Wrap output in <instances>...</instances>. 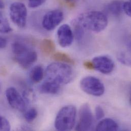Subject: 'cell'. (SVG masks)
<instances>
[{"label":"cell","mask_w":131,"mask_h":131,"mask_svg":"<svg viewBox=\"0 0 131 131\" xmlns=\"http://www.w3.org/2000/svg\"><path fill=\"white\" fill-rule=\"evenodd\" d=\"M63 18V13L61 10L55 9L50 11L43 16L42 27L47 31L53 30L62 22Z\"/></svg>","instance_id":"9"},{"label":"cell","mask_w":131,"mask_h":131,"mask_svg":"<svg viewBox=\"0 0 131 131\" xmlns=\"http://www.w3.org/2000/svg\"><path fill=\"white\" fill-rule=\"evenodd\" d=\"M37 116V111L34 108H32L27 111L24 115L25 120L29 123L33 122Z\"/></svg>","instance_id":"20"},{"label":"cell","mask_w":131,"mask_h":131,"mask_svg":"<svg viewBox=\"0 0 131 131\" xmlns=\"http://www.w3.org/2000/svg\"><path fill=\"white\" fill-rule=\"evenodd\" d=\"M57 39L60 46L63 48L70 46L73 40V34L67 24L60 27L57 31Z\"/></svg>","instance_id":"11"},{"label":"cell","mask_w":131,"mask_h":131,"mask_svg":"<svg viewBox=\"0 0 131 131\" xmlns=\"http://www.w3.org/2000/svg\"><path fill=\"white\" fill-rule=\"evenodd\" d=\"M94 69L104 74H109L112 72L114 68L113 61L107 56H99L95 57L92 60Z\"/></svg>","instance_id":"10"},{"label":"cell","mask_w":131,"mask_h":131,"mask_svg":"<svg viewBox=\"0 0 131 131\" xmlns=\"http://www.w3.org/2000/svg\"><path fill=\"white\" fill-rule=\"evenodd\" d=\"M124 2L121 0H115L106 6L107 11L113 16H118L121 15L123 11V5Z\"/></svg>","instance_id":"14"},{"label":"cell","mask_w":131,"mask_h":131,"mask_svg":"<svg viewBox=\"0 0 131 131\" xmlns=\"http://www.w3.org/2000/svg\"><path fill=\"white\" fill-rule=\"evenodd\" d=\"M62 4L69 8H74L80 0H60Z\"/></svg>","instance_id":"22"},{"label":"cell","mask_w":131,"mask_h":131,"mask_svg":"<svg viewBox=\"0 0 131 131\" xmlns=\"http://www.w3.org/2000/svg\"><path fill=\"white\" fill-rule=\"evenodd\" d=\"M53 59L57 62L65 63L70 64H74V60L67 54L62 52H57L53 54Z\"/></svg>","instance_id":"17"},{"label":"cell","mask_w":131,"mask_h":131,"mask_svg":"<svg viewBox=\"0 0 131 131\" xmlns=\"http://www.w3.org/2000/svg\"><path fill=\"white\" fill-rule=\"evenodd\" d=\"M12 50L15 61L24 69L29 68L37 59L36 51L21 41L13 42Z\"/></svg>","instance_id":"3"},{"label":"cell","mask_w":131,"mask_h":131,"mask_svg":"<svg viewBox=\"0 0 131 131\" xmlns=\"http://www.w3.org/2000/svg\"><path fill=\"white\" fill-rule=\"evenodd\" d=\"M83 66L85 68L88 70H93L94 69V66L92 61H86L84 62Z\"/></svg>","instance_id":"27"},{"label":"cell","mask_w":131,"mask_h":131,"mask_svg":"<svg viewBox=\"0 0 131 131\" xmlns=\"http://www.w3.org/2000/svg\"><path fill=\"white\" fill-rule=\"evenodd\" d=\"M9 15L13 23L20 28L26 27L27 18V9L23 3L15 2L9 7Z\"/></svg>","instance_id":"6"},{"label":"cell","mask_w":131,"mask_h":131,"mask_svg":"<svg viewBox=\"0 0 131 131\" xmlns=\"http://www.w3.org/2000/svg\"><path fill=\"white\" fill-rule=\"evenodd\" d=\"M119 129L117 123L111 118L102 120L97 125L96 130L99 131H116Z\"/></svg>","instance_id":"12"},{"label":"cell","mask_w":131,"mask_h":131,"mask_svg":"<svg viewBox=\"0 0 131 131\" xmlns=\"http://www.w3.org/2000/svg\"><path fill=\"white\" fill-rule=\"evenodd\" d=\"M40 50L45 56L51 55L55 50V45L54 41L50 39H44L40 44Z\"/></svg>","instance_id":"15"},{"label":"cell","mask_w":131,"mask_h":131,"mask_svg":"<svg viewBox=\"0 0 131 131\" xmlns=\"http://www.w3.org/2000/svg\"><path fill=\"white\" fill-rule=\"evenodd\" d=\"M73 28L76 39L78 41H80L84 35V28L76 20L74 22Z\"/></svg>","instance_id":"19"},{"label":"cell","mask_w":131,"mask_h":131,"mask_svg":"<svg viewBox=\"0 0 131 131\" xmlns=\"http://www.w3.org/2000/svg\"><path fill=\"white\" fill-rule=\"evenodd\" d=\"M77 115V110L74 106L68 105L58 112L55 121V127L58 131H69L73 128Z\"/></svg>","instance_id":"4"},{"label":"cell","mask_w":131,"mask_h":131,"mask_svg":"<svg viewBox=\"0 0 131 131\" xmlns=\"http://www.w3.org/2000/svg\"><path fill=\"white\" fill-rule=\"evenodd\" d=\"M12 29L3 13L0 11V33L7 34L11 32Z\"/></svg>","instance_id":"18"},{"label":"cell","mask_w":131,"mask_h":131,"mask_svg":"<svg viewBox=\"0 0 131 131\" xmlns=\"http://www.w3.org/2000/svg\"><path fill=\"white\" fill-rule=\"evenodd\" d=\"M93 124V117L89 105H83L79 111V119L75 128L76 131L90 130Z\"/></svg>","instance_id":"7"},{"label":"cell","mask_w":131,"mask_h":131,"mask_svg":"<svg viewBox=\"0 0 131 131\" xmlns=\"http://www.w3.org/2000/svg\"><path fill=\"white\" fill-rule=\"evenodd\" d=\"M7 45V40L2 37L0 36V49H4L6 48Z\"/></svg>","instance_id":"28"},{"label":"cell","mask_w":131,"mask_h":131,"mask_svg":"<svg viewBox=\"0 0 131 131\" xmlns=\"http://www.w3.org/2000/svg\"><path fill=\"white\" fill-rule=\"evenodd\" d=\"M118 59L121 62H122L123 64L127 65V66H130L131 64V61L130 59L126 56V55L122 53H121L118 56Z\"/></svg>","instance_id":"26"},{"label":"cell","mask_w":131,"mask_h":131,"mask_svg":"<svg viewBox=\"0 0 131 131\" xmlns=\"http://www.w3.org/2000/svg\"><path fill=\"white\" fill-rule=\"evenodd\" d=\"M5 7V4L3 0H0V9H3Z\"/></svg>","instance_id":"29"},{"label":"cell","mask_w":131,"mask_h":131,"mask_svg":"<svg viewBox=\"0 0 131 131\" xmlns=\"http://www.w3.org/2000/svg\"><path fill=\"white\" fill-rule=\"evenodd\" d=\"M44 70L42 66H34L30 72V78L32 82L37 83L40 82L44 76Z\"/></svg>","instance_id":"16"},{"label":"cell","mask_w":131,"mask_h":131,"mask_svg":"<svg viewBox=\"0 0 131 131\" xmlns=\"http://www.w3.org/2000/svg\"><path fill=\"white\" fill-rule=\"evenodd\" d=\"M131 0H128L124 2L123 5V11L129 16H131Z\"/></svg>","instance_id":"25"},{"label":"cell","mask_w":131,"mask_h":131,"mask_svg":"<svg viewBox=\"0 0 131 131\" xmlns=\"http://www.w3.org/2000/svg\"><path fill=\"white\" fill-rule=\"evenodd\" d=\"M5 94L9 105L13 109L21 112L26 110V101L15 88L11 87L7 88Z\"/></svg>","instance_id":"8"},{"label":"cell","mask_w":131,"mask_h":131,"mask_svg":"<svg viewBox=\"0 0 131 131\" xmlns=\"http://www.w3.org/2000/svg\"><path fill=\"white\" fill-rule=\"evenodd\" d=\"M81 89L85 93L95 96H101L105 92L103 83L97 78L88 76L83 78L80 82Z\"/></svg>","instance_id":"5"},{"label":"cell","mask_w":131,"mask_h":131,"mask_svg":"<svg viewBox=\"0 0 131 131\" xmlns=\"http://www.w3.org/2000/svg\"><path fill=\"white\" fill-rule=\"evenodd\" d=\"M46 0H28V4L30 8H35L42 5Z\"/></svg>","instance_id":"23"},{"label":"cell","mask_w":131,"mask_h":131,"mask_svg":"<svg viewBox=\"0 0 131 131\" xmlns=\"http://www.w3.org/2000/svg\"><path fill=\"white\" fill-rule=\"evenodd\" d=\"M11 126L9 121L5 117L0 116V131H10Z\"/></svg>","instance_id":"21"},{"label":"cell","mask_w":131,"mask_h":131,"mask_svg":"<svg viewBox=\"0 0 131 131\" xmlns=\"http://www.w3.org/2000/svg\"><path fill=\"white\" fill-rule=\"evenodd\" d=\"M74 73L70 66L61 62H54L47 67L45 71L46 80L62 86L70 82Z\"/></svg>","instance_id":"1"},{"label":"cell","mask_w":131,"mask_h":131,"mask_svg":"<svg viewBox=\"0 0 131 131\" xmlns=\"http://www.w3.org/2000/svg\"><path fill=\"white\" fill-rule=\"evenodd\" d=\"M61 86L45 80L40 86V91L42 93L55 94L59 93Z\"/></svg>","instance_id":"13"},{"label":"cell","mask_w":131,"mask_h":131,"mask_svg":"<svg viewBox=\"0 0 131 131\" xmlns=\"http://www.w3.org/2000/svg\"><path fill=\"white\" fill-rule=\"evenodd\" d=\"M0 88H1V84H0Z\"/></svg>","instance_id":"30"},{"label":"cell","mask_w":131,"mask_h":131,"mask_svg":"<svg viewBox=\"0 0 131 131\" xmlns=\"http://www.w3.org/2000/svg\"><path fill=\"white\" fill-rule=\"evenodd\" d=\"M95 117L97 120L103 119L105 116V113L103 108L100 106H97L95 109Z\"/></svg>","instance_id":"24"},{"label":"cell","mask_w":131,"mask_h":131,"mask_svg":"<svg viewBox=\"0 0 131 131\" xmlns=\"http://www.w3.org/2000/svg\"><path fill=\"white\" fill-rule=\"evenodd\" d=\"M84 29L99 33L107 27L108 20L103 12L91 11L80 14L76 20Z\"/></svg>","instance_id":"2"}]
</instances>
